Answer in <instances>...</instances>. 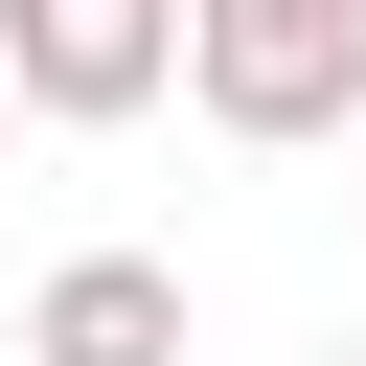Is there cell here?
I'll list each match as a JSON object with an SVG mask.
<instances>
[{"label": "cell", "instance_id": "obj_3", "mask_svg": "<svg viewBox=\"0 0 366 366\" xmlns=\"http://www.w3.org/2000/svg\"><path fill=\"white\" fill-rule=\"evenodd\" d=\"M23 366H183V274L160 252H69L23 297Z\"/></svg>", "mask_w": 366, "mask_h": 366}, {"label": "cell", "instance_id": "obj_4", "mask_svg": "<svg viewBox=\"0 0 366 366\" xmlns=\"http://www.w3.org/2000/svg\"><path fill=\"white\" fill-rule=\"evenodd\" d=\"M0 137H23V69H0Z\"/></svg>", "mask_w": 366, "mask_h": 366}, {"label": "cell", "instance_id": "obj_2", "mask_svg": "<svg viewBox=\"0 0 366 366\" xmlns=\"http://www.w3.org/2000/svg\"><path fill=\"white\" fill-rule=\"evenodd\" d=\"M0 69L46 137H137L183 92V0H0Z\"/></svg>", "mask_w": 366, "mask_h": 366}, {"label": "cell", "instance_id": "obj_5", "mask_svg": "<svg viewBox=\"0 0 366 366\" xmlns=\"http://www.w3.org/2000/svg\"><path fill=\"white\" fill-rule=\"evenodd\" d=\"M343 366H366V343H343Z\"/></svg>", "mask_w": 366, "mask_h": 366}, {"label": "cell", "instance_id": "obj_1", "mask_svg": "<svg viewBox=\"0 0 366 366\" xmlns=\"http://www.w3.org/2000/svg\"><path fill=\"white\" fill-rule=\"evenodd\" d=\"M183 114L252 160L366 137V0H183Z\"/></svg>", "mask_w": 366, "mask_h": 366}]
</instances>
